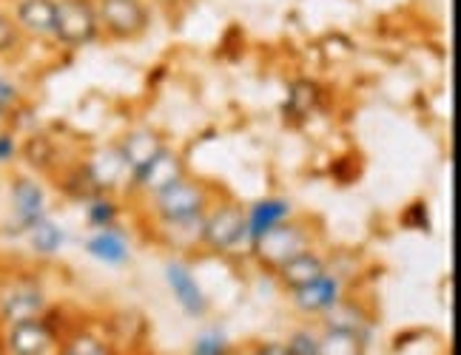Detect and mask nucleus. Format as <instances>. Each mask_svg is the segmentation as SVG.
I'll use <instances>...</instances> for the list:
<instances>
[{
  "instance_id": "obj_1",
  "label": "nucleus",
  "mask_w": 461,
  "mask_h": 355,
  "mask_svg": "<svg viewBox=\"0 0 461 355\" xmlns=\"http://www.w3.org/2000/svg\"><path fill=\"white\" fill-rule=\"evenodd\" d=\"M103 38L95 0H55V46L86 49Z\"/></svg>"
},
{
  "instance_id": "obj_2",
  "label": "nucleus",
  "mask_w": 461,
  "mask_h": 355,
  "mask_svg": "<svg viewBox=\"0 0 461 355\" xmlns=\"http://www.w3.org/2000/svg\"><path fill=\"white\" fill-rule=\"evenodd\" d=\"M100 17V34L114 43L143 38L151 29V9L146 0H95Z\"/></svg>"
},
{
  "instance_id": "obj_3",
  "label": "nucleus",
  "mask_w": 461,
  "mask_h": 355,
  "mask_svg": "<svg viewBox=\"0 0 461 355\" xmlns=\"http://www.w3.org/2000/svg\"><path fill=\"white\" fill-rule=\"evenodd\" d=\"M214 205V191L205 182L191 180L185 173L183 180H176L166 191H159L151 197V213L154 219H183V217H197Z\"/></svg>"
},
{
  "instance_id": "obj_4",
  "label": "nucleus",
  "mask_w": 461,
  "mask_h": 355,
  "mask_svg": "<svg viewBox=\"0 0 461 355\" xmlns=\"http://www.w3.org/2000/svg\"><path fill=\"white\" fill-rule=\"evenodd\" d=\"M265 268L276 271L282 262H288L291 256L311 251V230L303 222L285 219L282 225H276L274 230H268L262 239H257L251 247H248Z\"/></svg>"
},
{
  "instance_id": "obj_5",
  "label": "nucleus",
  "mask_w": 461,
  "mask_h": 355,
  "mask_svg": "<svg viewBox=\"0 0 461 355\" xmlns=\"http://www.w3.org/2000/svg\"><path fill=\"white\" fill-rule=\"evenodd\" d=\"M245 244V208L240 202H217L205 210L203 247L214 253H228Z\"/></svg>"
},
{
  "instance_id": "obj_6",
  "label": "nucleus",
  "mask_w": 461,
  "mask_h": 355,
  "mask_svg": "<svg viewBox=\"0 0 461 355\" xmlns=\"http://www.w3.org/2000/svg\"><path fill=\"white\" fill-rule=\"evenodd\" d=\"M9 202H12V234L26 236L29 230L49 217V200L46 191L32 176H14L9 185Z\"/></svg>"
},
{
  "instance_id": "obj_7",
  "label": "nucleus",
  "mask_w": 461,
  "mask_h": 355,
  "mask_svg": "<svg viewBox=\"0 0 461 355\" xmlns=\"http://www.w3.org/2000/svg\"><path fill=\"white\" fill-rule=\"evenodd\" d=\"M163 273H166L168 290H171L176 305L183 307V313L191 315V318H205L211 305H208L205 290L200 288L197 276H194V271H191V264L183 262V259H168Z\"/></svg>"
},
{
  "instance_id": "obj_8",
  "label": "nucleus",
  "mask_w": 461,
  "mask_h": 355,
  "mask_svg": "<svg viewBox=\"0 0 461 355\" xmlns=\"http://www.w3.org/2000/svg\"><path fill=\"white\" fill-rule=\"evenodd\" d=\"M188 173V168H185V159L176 154L171 146H166L163 151H159L151 163L143 168V171H137V173H131L129 176V185L134 188V191H140L143 197H154V193H159V191H166L168 185H174L176 180H183V176Z\"/></svg>"
},
{
  "instance_id": "obj_9",
  "label": "nucleus",
  "mask_w": 461,
  "mask_h": 355,
  "mask_svg": "<svg viewBox=\"0 0 461 355\" xmlns=\"http://www.w3.org/2000/svg\"><path fill=\"white\" fill-rule=\"evenodd\" d=\"M43 313H46V296L34 281L14 279L0 290V318L6 324L23 322V318H34Z\"/></svg>"
},
{
  "instance_id": "obj_10",
  "label": "nucleus",
  "mask_w": 461,
  "mask_h": 355,
  "mask_svg": "<svg viewBox=\"0 0 461 355\" xmlns=\"http://www.w3.org/2000/svg\"><path fill=\"white\" fill-rule=\"evenodd\" d=\"M12 17L26 40L55 43V0H14Z\"/></svg>"
},
{
  "instance_id": "obj_11",
  "label": "nucleus",
  "mask_w": 461,
  "mask_h": 355,
  "mask_svg": "<svg viewBox=\"0 0 461 355\" xmlns=\"http://www.w3.org/2000/svg\"><path fill=\"white\" fill-rule=\"evenodd\" d=\"M55 344V330L43 315L23 318L6 330V347L12 355H46Z\"/></svg>"
},
{
  "instance_id": "obj_12",
  "label": "nucleus",
  "mask_w": 461,
  "mask_h": 355,
  "mask_svg": "<svg viewBox=\"0 0 461 355\" xmlns=\"http://www.w3.org/2000/svg\"><path fill=\"white\" fill-rule=\"evenodd\" d=\"M294 217V205L285 197H265L257 200L251 208H245V244L251 247L268 230Z\"/></svg>"
},
{
  "instance_id": "obj_13",
  "label": "nucleus",
  "mask_w": 461,
  "mask_h": 355,
  "mask_svg": "<svg viewBox=\"0 0 461 355\" xmlns=\"http://www.w3.org/2000/svg\"><path fill=\"white\" fill-rule=\"evenodd\" d=\"M291 293H294V305L303 313H328L333 305L342 301V279L325 271L322 276L308 281L305 288L291 290Z\"/></svg>"
},
{
  "instance_id": "obj_14",
  "label": "nucleus",
  "mask_w": 461,
  "mask_h": 355,
  "mask_svg": "<svg viewBox=\"0 0 461 355\" xmlns=\"http://www.w3.org/2000/svg\"><path fill=\"white\" fill-rule=\"evenodd\" d=\"M166 146H168V142L159 137V131H154V129H134V131H129L126 137L117 142V151H120L122 163H126L129 176H131L137 171H143Z\"/></svg>"
},
{
  "instance_id": "obj_15",
  "label": "nucleus",
  "mask_w": 461,
  "mask_h": 355,
  "mask_svg": "<svg viewBox=\"0 0 461 355\" xmlns=\"http://www.w3.org/2000/svg\"><path fill=\"white\" fill-rule=\"evenodd\" d=\"M80 168L88 176V182L95 185L97 193H109L120 180H126V176H129V168H126V163H122L117 146L95 151Z\"/></svg>"
},
{
  "instance_id": "obj_16",
  "label": "nucleus",
  "mask_w": 461,
  "mask_h": 355,
  "mask_svg": "<svg viewBox=\"0 0 461 355\" xmlns=\"http://www.w3.org/2000/svg\"><path fill=\"white\" fill-rule=\"evenodd\" d=\"M203 227L205 213L183 219H157V239L168 251H197V247H203Z\"/></svg>"
},
{
  "instance_id": "obj_17",
  "label": "nucleus",
  "mask_w": 461,
  "mask_h": 355,
  "mask_svg": "<svg viewBox=\"0 0 461 355\" xmlns=\"http://www.w3.org/2000/svg\"><path fill=\"white\" fill-rule=\"evenodd\" d=\"M86 253L103 264H109V268H122V264L131 262V244L126 234L114 225V227L95 230V234L86 239Z\"/></svg>"
},
{
  "instance_id": "obj_18",
  "label": "nucleus",
  "mask_w": 461,
  "mask_h": 355,
  "mask_svg": "<svg viewBox=\"0 0 461 355\" xmlns=\"http://www.w3.org/2000/svg\"><path fill=\"white\" fill-rule=\"evenodd\" d=\"M325 271H328V262L322 256L316 251H303V253L291 256L288 262H282L276 268V276L288 290H299V288H305L308 281H313L316 276H322Z\"/></svg>"
},
{
  "instance_id": "obj_19",
  "label": "nucleus",
  "mask_w": 461,
  "mask_h": 355,
  "mask_svg": "<svg viewBox=\"0 0 461 355\" xmlns=\"http://www.w3.org/2000/svg\"><path fill=\"white\" fill-rule=\"evenodd\" d=\"M26 239H29V247L38 256H55L66 242V230L51 217H46L43 222H38L29 230Z\"/></svg>"
},
{
  "instance_id": "obj_20",
  "label": "nucleus",
  "mask_w": 461,
  "mask_h": 355,
  "mask_svg": "<svg viewBox=\"0 0 461 355\" xmlns=\"http://www.w3.org/2000/svg\"><path fill=\"white\" fill-rule=\"evenodd\" d=\"M365 339L359 333L339 330V327H325L319 335V355H362Z\"/></svg>"
},
{
  "instance_id": "obj_21",
  "label": "nucleus",
  "mask_w": 461,
  "mask_h": 355,
  "mask_svg": "<svg viewBox=\"0 0 461 355\" xmlns=\"http://www.w3.org/2000/svg\"><path fill=\"white\" fill-rule=\"evenodd\" d=\"M325 315V327H339V330H350V333H359L362 339H367V315L362 310H357L350 301H339L333 305Z\"/></svg>"
},
{
  "instance_id": "obj_22",
  "label": "nucleus",
  "mask_w": 461,
  "mask_h": 355,
  "mask_svg": "<svg viewBox=\"0 0 461 355\" xmlns=\"http://www.w3.org/2000/svg\"><path fill=\"white\" fill-rule=\"evenodd\" d=\"M117 219H120V208L109 193H95L92 200H86V222L95 230L114 227Z\"/></svg>"
},
{
  "instance_id": "obj_23",
  "label": "nucleus",
  "mask_w": 461,
  "mask_h": 355,
  "mask_svg": "<svg viewBox=\"0 0 461 355\" xmlns=\"http://www.w3.org/2000/svg\"><path fill=\"white\" fill-rule=\"evenodd\" d=\"M23 43H26V38L21 34V29H17L14 17H12V9L0 6V60L21 55Z\"/></svg>"
},
{
  "instance_id": "obj_24",
  "label": "nucleus",
  "mask_w": 461,
  "mask_h": 355,
  "mask_svg": "<svg viewBox=\"0 0 461 355\" xmlns=\"http://www.w3.org/2000/svg\"><path fill=\"white\" fill-rule=\"evenodd\" d=\"M316 102H319V88L308 80L303 83H296L291 88V94H288V114H296V117H308L313 109H316Z\"/></svg>"
},
{
  "instance_id": "obj_25",
  "label": "nucleus",
  "mask_w": 461,
  "mask_h": 355,
  "mask_svg": "<svg viewBox=\"0 0 461 355\" xmlns=\"http://www.w3.org/2000/svg\"><path fill=\"white\" fill-rule=\"evenodd\" d=\"M228 352H230L228 335L220 327L200 333L197 339H194V347H191V355H228Z\"/></svg>"
},
{
  "instance_id": "obj_26",
  "label": "nucleus",
  "mask_w": 461,
  "mask_h": 355,
  "mask_svg": "<svg viewBox=\"0 0 461 355\" xmlns=\"http://www.w3.org/2000/svg\"><path fill=\"white\" fill-rule=\"evenodd\" d=\"M60 355H112V352H109V347H105L100 339H95V335L77 333V335H72V339L63 344Z\"/></svg>"
},
{
  "instance_id": "obj_27",
  "label": "nucleus",
  "mask_w": 461,
  "mask_h": 355,
  "mask_svg": "<svg viewBox=\"0 0 461 355\" xmlns=\"http://www.w3.org/2000/svg\"><path fill=\"white\" fill-rule=\"evenodd\" d=\"M21 105H23L21 85L0 71V109H4V111H21Z\"/></svg>"
},
{
  "instance_id": "obj_28",
  "label": "nucleus",
  "mask_w": 461,
  "mask_h": 355,
  "mask_svg": "<svg viewBox=\"0 0 461 355\" xmlns=\"http://www.w3.org/2000/svg\"><path fill=\"white\" fill-rule=\"evenodd\" d=\"M285 347L291 355H319V335L311 330H296Z\"/></svg>"
},
{
  "instance_id": "obj_29",
  "label": "nucleus",
  "mask_w": 461,
  "mask_h": 355,
  "mask_svg": "<svg viewBox=\"0 0 461 355\" xmlns=\"http://www.w3.org/2000/svg\"><path fill=\"white\" fill-rule=\"evenodd\" d=\"M17 156H21V142H17V134L12 129L0 131V165H12Z\"/></svg>"
},
{
  "instance_id": "obj_30",
  "label": "nucleus",
  "mask_w": 461,
  "mask_h": 355,
  "mask_svg": "<svg viewBox=\"0 0 461 355\" xmlns=\"http://www.w3.org/2000/svg\"><path fill=\"white\" fill-rule=\"evenodd\" d=\"M251 355H291L285 344H279V342H271V344H259Z\"/></svg>"
},
{
  "instance_id": "obj_31",
  "label": "nucleus",
  "mask_w": 461,
  "mask_h": 355,
  "mask_svg": "<svg viewBox=\"0 0 461 355\" xmlns=\"http://www.w3.org/2000/svg\"><path fill=\"white\" fill-rule=\"evenodd\" d=\"M163 4H168V6H174V4H188V0H163Z\"/></svg>"
}]
</instances>
